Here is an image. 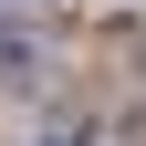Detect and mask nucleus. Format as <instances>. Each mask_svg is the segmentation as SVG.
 <instances>
[{
  "label": "nucleus",
  "mask_w": 146,
  "mask_h": 146,
  "mask_svg": "<svg viewBox=\"0 0 146 146\" xmlns=\"http://www.w3.org/2000/svg\"><path fill=\"white\" fill-rule=\"evenodd\" d=\"M42 146H84V136H42Z\"/></svg>",
  "instance_id": "nucleus-1"
}]
</instances>
